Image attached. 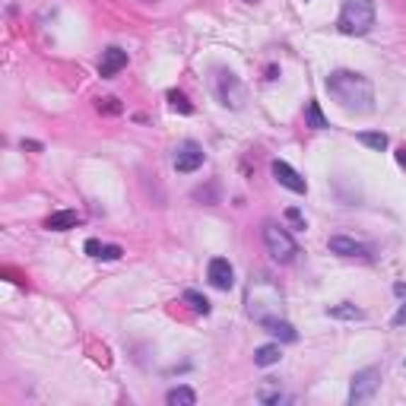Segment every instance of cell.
Listing matches in <instances>:
<instances>
[{
	"label": "cell",
	"mask_w": 406,
	"mask_h": 406,
	"mask_svg": "<svg viewBox=\"0 0 406 406\" xmlns=\"http://www.w3.org/2000/svg\"><path fill=\"white\" fill-rule=\"evenodd\" d=\"M257 400H260V403H267V406H273V403L283 400V388H279V381L267 378V381L260 384V390H257Z\"/></svg>",
	"instance_id": "14"
},
{
	"label": "cell",
	"mask_w": 406,
	"mask_h": 406,
	"mask_svg": "<svg viewBox=\"0 0 406 406\" xmlns=\"http://www.w3.org/2000/svg\"><path fill=\"white\" fill-rule=\"evenodd\" d=\"M76 226H80V213L76 209H57V213H51L45 219V228H51V232H67V228H76Z\"/></svg>",
	"instance_id": "12"
},
{
	"label": "cell",
	"mask_w": 406,
	"mask_h": 406,
	"mask_svg": "<svg viewBox=\"0 0 406 406\" xmlns=\"http://www.w3.org/2000/svg\"><path fill=\"white\" fill-rule=\"evenodd\" d=\"M168 102H172V108L181 111V115H191V111H194V105L187 102V95L178 93V89H172V93H168Z\"/></svg>",
	"instance_id": "21"
},
{
	"label": "cell",
	"mask_w": 406,
	"mask_h": 406,
	"mask_svg": "<svg viewBox=\"0 0 406 406\" xmlns=\"http://www.w3.org/2000/svg\"><path fill=\"white\" fill-rule=\"evenodd\" d=\"M264 330H267V333H273V337H277V340H286V343H296V340H298L296 327H292L289 320H283V318H279V320H273V324H267Z\"/></svg>",
	"instance_id": "15"
},
{
	"label": "cell",
	"mask_w": 406,
	"mask_h": 406,
	"mask_svg": "<svg viewBox=\"0 0 406 406\" xmlns=\"http://www.w3.org/2000/svg\"><path fill=\"white\" fill-rule=\"evenodd\" d=\"M327 314H330V318H340V320H362V318H365L362 308H356V305H349V302L327 308Z\"/></svg>",
	"instance_id": "17"
},
{
	"label": "cell",
	"mask_w": 406,
	"mask_h": 406,
	"mask_svg": "<svg viewBox=\"0 0 406 406\" xmlns=\"http://www.w3.org/2000/svg\"><path fill=\"white\" fill-rule=\"evenodd\" d=\"M245 305H248V314H251L260 327L283 318V292L277 289V283H273L270 277H257L248 283Z\"/></svg>",
	"instance_id": "2"
},
{
	"label": "cell",
	"mask_w": 406,
	"mask_h": 406,
	"mask_svg": "<svg viewBox=\"0 0 406 406\" xmlns=\"http://www.w3.org/2000/svg\"><path fill=\"white\" fill-rule=\"evenodd\" d=\"M213 89L226 108H241V102H245V86H241V80L232 74V70H216Z\"/></svg>",
	"instance_id": "5"
},
{
	"label": "cell",
	"mask_w": 406,
	"mask_h": 406,
	"mask_svg": "<svg viewBox=\"0 0 406 406\" xmlns=\"http://www.w3.org/2000/svg\"><path fill=\"white\" fill-rule=\"evenodd\" d=\"M185 302L191 305V311H194V314H209V302L200 296V292L187 289V292H185Z\"/></svg>",
	"instance_id": "20"
},
{
	"label": "cell",
	"mask_w": 406,
	"mask_h": 406,
	"mask_svg": "<svg viewBox=\"0 0 406 406\" xmlns=\"http://www.w3.org/2000/svg\"><path fill=\"white\" fill-rule=\"evenodd\" d=\"M99 111H105V115H117V111H121V105H117L115 95H108V99H99Z\"/></svg>",
	"instance_id": "22"
},
{
	"label": "cell",
	"mask_w": 406,
	"mask_h": 406,
	"mask_svg": "<svg viewBox=\"0 0 406 406\" xmlns=\"http://www.w3.org/2000/svg\"><path fill=\"white\" fill-rule=\"evenodd\" d=\"M168 406H194L197 403V394H194L191 388H185V384H181V388H172L168 390Z\"/></svg>",
	"instance_id": "16"
},
{
	"label": "cell",
	"mask_w": 406,
	"mask_h": 406,
	"mask_svg": "<svg viewBox=\"0 0 406 406\" xmlns=\"http://www.w3.org/2000/svg\"><path fill=\"white\" fill-rule=\"evenodd\" d=\"M337 25L343 35H369L375 29V0H346Z\"/></svg>",
	"instance_id": "3"
},
{
	"label": "cell",
	"mask_w": 406,
	"mask_h": 406,
	"mask_svg": "<svg viewBox=\"0 0 406 406\" xmlns=\"http://www.w3.org/2000/svg\"><path fill=\"white\" fill-rule=\"evenodd\" d=\"M207 279H209V286L213 289H232L235 286V270H232V264H228L226 257H213L209 260V267H207Z\"/></svg>",
	"instance_id": "8"
},
{
	"label": "cell",
	"mask_w": 406,
	"mask_h": 406,
	"mask_svg": "<svg viewBox=\"0 0 406 406\" xmlns=\"http://www.w3.org/2000/svg\"><path fill=\"white\" fill-rule=\"evenodd\" d=\"M359 143H365V146L375 149V153L388 149V137H384V134H375V130H362V134H359Z\"/></svg>",
	"instance_id": "18"
},
{
	"label": "cell",
	"mask_w": 406,
	"mask_h": 406,
	"mask_svg": "<svg viewBox=\"0 0 406 406\" xmlns=\"http://www.w3.org/2000/svg\"><path fill=\"white\" fill-rule=\"evenodd\" d=\"M127 67V51H121V48H105L102 51V61H99V76H115L117 70H124Z\"/></svg>",
	"instance_id": "10"
},
{
	"label": "cell",
	"mask_w": 406,
	"mask_h": 406,
	"mask_svg": "<svg viewBox=\"0 0 406 406\" xmlns=\"http://www.w3.org/2000/svg\"><path fill=\"white\" fill-rule=\"evenodd\" d=\"M286 219H289V222H292V226H296V228H305V216L298 213L296 207H292V209H286Z\"/></svg>",
	"instance_id": "24"
},
{
	"label": "cell",
	"mask_w": 406,
	"mask_h": 406,
	"mask_svg": "<svg viewBox=\"0 0 406 406\" xmlns=\"http://www.w3.org/2000/svg\"><path fill=\"white\" fill-rule=\"evenodd\" d=\"M327 93L330 99L349 115H371L375 111V86L369 83V76L352 74V70H333L327 76Z\"/></svg>",
	"instance_id": "1"
},
{
	"label": "cell",
	"mask_w": 406,
	"mask_h": 406,
	"mask_svg": "<svg viewBox=\"0 0 406 406\" xmlns=\"http://www.w3.org/2000/svg\"><path fill=\"white\" fill-rule=\"evenodd\" d=\"M279 359H283V352H279L277 343H267V346H260V349H254V365H260V369H270Z\"/></svg>",
	"instance_id": "13"
},
{
	"label": "cell",
	"mask_w": 406,
	"mask_h": 406,
	"mask_svg": "<svg viewBox=\"0 0 406 406\" xmlns=\"http://www.w3.org/2000/svg\"><path fill=\"white\" fill-rule=\"evenodd\" d=\"M273 178H277L279 181V185H283V187H289V191L292 194H305L308 191V185H305V178H302V175H298L296 172V168H292L289 166V162H283V159H277V162H273Z\"/></svg>",
	"instance_id": "9"
},
{
	"label": "cell",
	"mask_w": 406,
	"mask_h": 406,
	"mask_svg": "<svg viewBox=\"0 0 406 406\" xmlns=\"http://www.w3.org/2000/svg\"><path fill=\"white\" fill-rule=\"evenodd\" d=\"M378 384H381V369L378 365H369V369L356 371L352 375V388H349V403L359 406V403H369L375 397Z\"/></svg>",
	"instance_id": "6"
},
{
	"label": "cell",
	"mask_w": 406,
	"mask_h": 406,
	"mask_svg": "<svg viewBox=\"0 0 406 406\" xmlns=\"http://www.w3.org/2000/svg\"><path fill=\"white\" fill-rule=\"evenodd\" d=\"M203 159H207V153H203V146L200 143H194V140H185V143H178V149H175V172H181V175H191V172H197V168L203 166Z\"/></svg>",
	"instance_id": "7"
},
{
	"label": "cell",
	"mask_w": 406,
	"mask_h": 406,
	"mask_svg": "<svg viewBox=\"0 0 406 406\" xmlns=\"http://www.w3.org/2000/svg\"><path fill=\"white\" fill-rule=\"evenodd\" d=\"M327 248H330L333 254H340V257H369L365 245H359L356 238H346V235H333V238L327 241Z\"/></svg>",
	"instance_id": "11"
},
{
	"label": "cell",
	"mask_w": 406,
	"mask_h": 406,
	"mask_svg": "<svg viewBox=\"0 0 406 406\" xmlns=\"http://www.w3.org/2000/svg\"><path fill=\"white\" fill-rule=\"evenodd\" d=\"M308 127H311V130H324L327 127V117H324V111H320L318 102L308 105Z\"/></svg>",
	"instance_id": "19"
},
{
	"label": "cell",
	"mask_w": 406,
	"mask_h": 406,
	"mask_svg": "<svg viewBox=\"0 0 406 406\" xmlns=\"http://www.w3.org/2000/svg\"><path fill=\"white\" fill-rule=\"evenodd\" d=\"M121 248H117V245H102V254H99V260H117V257H121Z\"/></svg>",
	"instance_id": "23"
},
{
	"label": "cell",
	"mask_w": 406,
	"mask_h": 406,
	"mask_svg": "<svg viewBox=\"0 0 406 406\" xmlns=\"http://www.w3.org/2000/svg\"><path fill=\"white\" fill-rule=\"evenodd\" d=\"M264 245H267V251H270V257L279 260V264H292L298 254L296 238H292L283 226H277V222H267L264 226Z\"/></svg>",
	"instance_id": "4"
},
{
	"label": "cell",
	"mask_w": 406,
	"mask_h": 406,
	"mask_svg": "<svg viewBox=\"0 0 406 406\" xmlns=\"http://www.w3.org/2000/svg\"><path fill=\"white\" fill-rule=\"evenodd\" d=\"M397 162H400V166H403V168H406V146H403V149H400V153H397Z\"/></svg>",
	"instance_id": "27"
},
{
	"label": "cell",
	"mask_w": 406,
	"mask_h": 406,
	"mask_svg": "<svg viewBox=\"0 0 406 406\" xmlns=\"http://www.w3.org/2000/svg\"><path fill=\"white\" fill-rule=\"evenodd\" d=\"M86 254H89V257H99V254H102V241L99 238H89L86 241Z\"/></svg>",
	"instance_id": "25"
},
{
	"label": "cell",
	"mask_w": 406,
	"mask_h": 406,
	"mask_svg": "<svg viewBox=\"0 0 406 406\" xmlns=\"http://www.w3.org/2000/svg\"><path fill=\"white\" fill-rule=\"evenodd\" d=\"M394 324H397V327H406V302H403L400 308H397V314H394Z\"/></svg>",
	"instance_id": "26"
}]
</instances>
